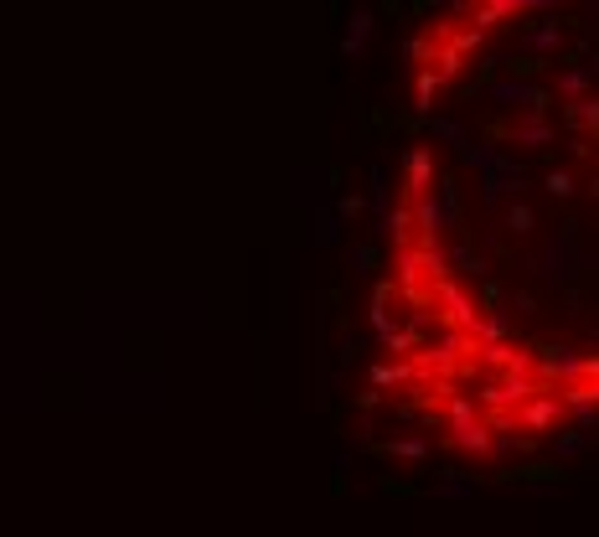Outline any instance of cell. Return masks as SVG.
<instances>
[{"instance_id":"obj_16","label":"cell","mask_w":599,"mask_h":537,"mask_svg":"<svg viewBox=\"0 0 599 537\" xmlns=\"http://www.w3.org/2000/svg\"><path fill=\"white\" fill-rule=\"evenodd\" d=\"M336 238H341V218H336L331 207H320L316 218H310V248H331Z\"/></svg>"},{"instance_id":"obj_32","label":"cell","mask_w":599,"mask_h":537,"mask_svg":"<svg viewBox=\"0 0 599 537\" xmlns=\"http://www.w3.org/2000/svg\"><path fill=\"white\" fill-rule=\"evenodd\" d=\"M481 197H486V212H496V207L506 202V176H486V181H481Z\"/></svg>"},{"instance_id":"obj_36","label":"cell","mask_w":599,"mask_h":537,"mask_svg":"<svg viewBox=\"0 0 599 537\" xmlns=\"http://www.w3.org/2000/svg\"><path fill=\"white\" fill-rule=\"evenodd\" d=\"M357 212H362V197H341L336 202V218H357Z\"/></svg>"},{"instance_id":"obj_20","label":"cell","mask_w":599,"mask_h":537,"mask_svg":"<svg viewBox=\"0 0 599 537\" xmlns=\"http://www.w3.org/2000/svg\"><path fill=\"white\" fill-rule=\"evenodd\" d=\"M372 26H378V21H372V11H357V16H351V26H347V36H341V52H347V57H357V52L367 47Z\"/></svg>"},{"instance_id":"obj_35","label":"cell","mask_w":599,"mask_h":537,"mask_svg":"<svg viewBox=\"0 0 599 537\" xmlns=\"http://www.w3.org/2000/svg\"><path fill=\"white\" fill-rule=\"evenodd\" d=\"M403 57L424 63V57H434V42H424V36H409V42H403Z\"/></svg>"},{"instance_id":"obj_28","label":"cell","mask_w":599,"mask_h":537,"mask_svg":"<svg viewBox=\"0 0 599 537\" xmlns=\"http://www.w3.org/2000/svg\"><path fill=\"white\" fill-rule=\"evenodd\" d=\"M424 125H429V135H434V140H444V145H455V150H465V145H471V140H465V129H460V125H455V119H434V114H429Z\"/></svg>"},{"instance_id":"obj_18","label":"cell","mask_w":599,"mask_h":537,"mask_svg":"<svg viewBox=\"0 0 599 537\" xmlns=\"http://www.w3.org/2000/svg\"><path fill=\"white\" fill-rule=\"evenodd\" d=\"M475 274V279H486L491 268H486V253L481 248H471V243H460V248H450V274Z\"/></svg>"},{"instance_id":"obj_22","label":"cell","mask_w":599,"mask_h":537,"mask_svg":"<svg viewBox=\"0 0 599 537\" xmlns=\"http://www.w3.org/2000/svg\"><path fill=\"white\" fill-rule=\"evenodd\" d=\"M506 331H512V320H506L502 310H491V316H481V320H475L471 341H481V347H486V341H506Z\"/></svg>"},{"instance_id":"obj_19","label":"cell","mask_w":599,"mask_h":537,"mask_svg":"<svg viewBox=\"0 0 599 537\" xmlns=\"http://www.w3.org/2000/svg\"><path fill=\"white\" fill-rule=\"evenodd\" d=\"M589 444H594V434H584V429H568V434H553L548 455H553V460H574V455H584Z\"/></svg>"},{"instance_id":"obj_37","label":"cell","mask_w":599,"mask_h":537,"mask_svg":"<svg viewBox=\"0 0 599 537\" xmlns=\"http://www.w3.org/2000/svg\"><path fill=\"white\" fill-rule=\"evenodd\" d=\"M584 382H599V357H584Z\"/></svg>"},{"instance_id":"obj_12","label":"cell","mask_w":599,"mask_h":537,"mask_svg":"<svg viewBox=\"0 0 599 537\" xmlns=\"http://www.w3.org/2000/svg\"><path fill=\"white\" fill-rule=\"evenodd\" d=\"M419 264H424V279L429 285H444V279H455V274H450V248H444V243H419Z\"/></svg>"},{"instance_id":"obj_29","label":"cell","mask_w":599,"mask_h":537,"mask_svg":"<svg viewBox=\"0 0 599 537\" xmlns=\"http://www.w3.org/2000/svg\"><path fill=\"white\" fill-rule=\"evenodd\" d=\"M440 212H444V228H455V222H460V191H455L450 176L440 181Z\"/></svg>"},{"instance_id":"obj_25","label":"cell","mask_w":599,"mask_h":537,"mask_svg":"<svg viewBox=\"0 0 599 537\" xmlns=\"http://www.w3.org/2000/svg\"><path fill=\"white\" fill-rule=\"evenodd\" d=\"M382 450L398 455V460H424L429 455V440H424V434H403V440H382Z\"/></svg>"},{"instance_id":"obj_30","label":"cell","mask_w":599,"mask_h":537,"mask_svg":"<svg viewBox=\"0 0 599 537\" xmlns=\"http://www.w3.org/2000/svg\"><path fill=\"white\" fill-rule=\"evenodd\" d=\"M434 63H440V73H434L440 83H455L460 73H465V57H460L455 47H440V57H434Z\"/></svg>"},{"instance_id":"obj_14","label":"cell","mask_w":599,"mask_h":537,"mask_svg":"<svg viewBox=\"0 0 599 537\" xmlns=\"http://www.w3.org/2000/svg\"><path fill=\"white\" fill-rule=\"evenodd\" d=\"M512 145H533V150H543V145H553V125L543 119V125H533V119H517V125L502 129Z\"/></svg>"},{"instance_id":"obj_31","label":"cell","mask_w":599,"mask_h":537,"mask_svg":"<svg viewBox=\"0 0 599 537\" xmlns=\"http://www.w3.org/2000/svg\"><path fill=\"white\" fill-rule=\"evenodd\" d=\"M506 228H517V238H522V233H533V228H537L533 207H527V202H506Z\"/></svg>"},{"instance_id":"obj_34","label":"cell","mask_w":599,"mask_h":537,"mask_svg":"<svg viewBox=\"0 0 599 537\" xmlns=\"http://www.w3.org/2000/svg\"><path fill=\"white\" fill-rule=\"evenodd\" d=\"M543 187L563 202V197H574V176H568V171H548V176H543Z\"/></svg>"},{"instance_id":"obj_13","label":"cell","mask_w":599,"mask_h":537,"mask_svg":"<svg viewBox=\"0 0 599 537\" xmlns=\"http://www.w3.org/2000/svg\"><path fill=\"white\" fill-rule=\"evenodd\" d=\"M475 486H481V481H475V475H465V471H440V481H434V496H440V502H471Z\"/></svg>"},{"instance_id":"obj_33","label":"cell","mask_w":599,"mask_h":537,"mask_svg":"<svg viewBox=\"0 0 599 537\" xmlns=\"http://www.w3.org/2000/svg\"><path fill=\"white\" fill-rule=\"evenodd\" d=\"M372 264H378V248H372V243H357V248H351V274H372Z\"/></svg>"},{"instance_id":"obj_5","label":"cell","mask_w":599,"mask_h":537,"mask_svg":"<svg viewBox=\"0 0 599 537\" xmlns=\"http://www.w3.org/2000/svg\"><path fill=\"white\" fill-rule=\"evenodd\" d=\"M537 393H543V388H537L533 378H512V372H506V378H496V382L481 388V403L502 413V409H522V403H533Z\"/></svg>"},{"instance_id":"obj_17","label":"cell","mask_w":599,"mask_h":537,"mask_svg":"<svg viewBox=\"0 0 599 537\" xmlns=\"http://www.w3.org/2000/svg\"><path fill=\"white\" fill-rule=\"evenodd\" d=\"M589 67L584 63H574V67H563V73H558V98H568V104H579L584 94H589Z\"/></svg>"},{"instance_id":"obj_8","label":"cell","mask_w":599,"mask_h":537,"mask_svg":"<svg viewBox=\"0 0 599 537\" xmlns=\"http://www.w3.org/2000/svg\"><path fill=\"white\" fill-rule=\"evenodd\" d=\"M403 181H409V202L434 191V156H429V145H413L403 156Z\"/></svg>"},{"instance_id":"obj_11","label":"cell","mask_w":599,"mask_h":537,"mask_svg":"<svg viewBox=\"0 0 599 537\" xmlns=\"http://www.w3.org/2000/svg\"><path fill=\"white\" fill-rule=\"evenodd\" d=\"M450 444L455 450H465V455H491L496 450V434H491V424H465V429H450Z\"/></svg>"},{"instance_id":"obj_10","label":"cell","mask_w":599,"mask_h":537,"mask_svg":"<svg viewBox=\"0 0 599 537\" xmlns=\"http://www.w3.org/2000/svg\"><path fill=\"white\" fill-rule=\"evenodd\" d=\"M398 295H409L413 305H424V264H419V253H413V243L409 248H398Z\"/></svg>"},{"instance_id":"obj_7","label":"cell","mask_w":599,"mask_h":537,"mask_svg":"<svg viewBox=\"0 0 599 537\" xmlns=\"http://www.w3.org/2000/svg\"><path fill=\"white\" fill-rule=\"evenodd\" d=\"M517 424L533 429V434H548V429L563 424V403H558V393H537L533 403H522L517 409Z\"/></svg>"},{"instance_id":"obj_9","label":"cell","mask_w":599,"mask_h":537,"mask_svg":"<svg viewBox=\"0 0 599 537\" xmlns=\"http://www.w3.org/2000/svg\"><path fill=\"white\" fill-rule=\"evenodd\" d=\"M543 378L548 382H584V357L574 347H543Z\"/></svg>"},{"instance_id":"obj_21","label":"cell","mask_w":599,"mask_h":537,"mask_svg":"<svg viewBox=\"0 0 599 537\" xmlns=\"http://www.w3.org/2000/svg\"><path fill=\"white\" fill-rule=\"evenodd\" d=\"M568 129H599V98H579V104H563Z\"/></svg>"},{"instance_id":"obj_15","label":"cell","mask_w":599,"mask_h":537,"mask_svg":"<svg viewBox=\"0 0 599 537\" xmlns=\"http://www.w3.org/2000/svg\"><path fill=\"white\" fill-rule=\"evenodd\" d=\"M506 16H522V0H486V5L475 11V32L486 36L491 26H502Z\"/></svg>"},{"instance_id":"obj_38","label":"cell","mask_w":599,"mask_h":537,"mask_svg":"<svg viewBox=\"0 0 599 537\" xmlns=\"http://www.w3.org/2000/svg\"><path fill=\"white\" fill-rule=\"evenodd\" d=\"M584 67H589V78H599V57H589V63H584Z\"/></svg>"},{"instance_id":"obj_3","label":"cell","mask_w":599,"mask_h":537,"mask_svg":"<svg viewBox=\"0 0 599 537\" xmlns=\"http://www.w3.org/2000/svg\"><path fill=\"white\" fill-rule=\"evenodd\" d=\"M475 362L481 367H491V372H512V378H533V367H537V357L533 351H517V347H506V341H475Z\"/></svg>"},{"instance_id":"obj_6","label":"cell","mask_w":599,"mask_h":537,"mask_svg":"<svg viewBox=\"0 0 599 537\" xmlns=\"http://www.w3.org/2000/svg\"><path fill=\"white\" fill-rule=\"evenodd\" d=\"M522 57H533V63H543V57H553V52L563 47V21L558 16H537L527 32H522Z\"/></svg>"},{"instance_id":"obj_1","label":"cell","mask_w":599,"mask_h":537,"mask_svg":"<svg viewBox=\"0 0 599 537\" xmlns=\"http://www.w3.org/2000/svg\"><path fill=\"white\" fill-rule=\"evenodd\" d=\"M481 94L496 98V104H517L522 119H533V125H543V114H548V88H537L533 78H496Z\"/></svg>"},{"instance_id":"obj_39","label":"cell","mask_w":599,"mask_h":537,"mask_svg":"<svg viewBox=\"0 0 599 537\" xmlns=\"http://www.w3.org/2000/svg\"><path fill=\"white\" fill-rule=\"evenodd\" d=\"M594 197H599V171H594Z\"/></svg>"},{"instance_id":"obj_27","label":"cell","mask_w":599,"mask_h":537,"mask_svg":"<svg viewBox=\"0 0 599 537\" xmlns=\"http://www.w3.org/2000/svg\"><path fill=\"white\" fill-rule=\"evenodd\" d=\"M434 94H440V78H434V73H419V88H413V98H419V104H413V114H419V119H429V109H434Z\"/></svg>"},{"instance_id":"obj_4","label":"cell","mask_w":599,"mask_h":537,"mask_svg":"<svg viewBox=\"0 0 599 537\" xmlns=\"http://www.w3.org/2000/svg\"><path fill=\"white\" fill-rule=\"evenodd\" d=\"M574 268H579L574 238H558V243H548V248L533 253V274H537V279H548V285H558V279H574Z\"/></svg>"},{"instance_id":"obj_26","label":"cell","mask_w":599,"mask_h":537,"mask_svg":"<svg viewBox=\"0 0 599 537\" xmlns=\"http://www.w3.org/2000/svg\"><path fill=\"white\" fill-rule=\"evenodd\" d=\"M367 202H372L378 222L388 218V171H382V166H372V176H367Z\"/></svg>"},{"instance_id":"obj_23","label":"cell","mask_w":599,"mask_h":537,"mask_svg":"<svg viewBox=\"0 0 599 537\" xmlns=\"http://www.w3.org/2000/svg\"><path fill=\"white\" fill-rule=\"evenodd\" d=\"M444 424H450V429L475 424V398H465V393H450V398H444Z\"/></svg>"},{"instance_id":"obj_2","label":"cell","mask_w":599,"mask_h":537,"mask_svg":"<svg viewBox=\"0 0 599 537\" xmlns=\"http://www.w3.org/2000/svg\"><path fill=\"white\" fill-rule=\"evenodd\" d=\"M434 305L444 310V320H450V331L471 336L475 320H481V310H475V300L465 295V289L455 285V279H444V285H434Z\"/></svg>"},{"instance_id":"obj_24","label":"cell","mask_w":599,"mask_h":537,"mask_svg":"<svg viewBox=\"0 0 599 537\" xmlns=\"http://www.w3.org/2000/svg\"><path fill=\"white\" fill-rule=\"evenodd\" d=\"M409 378V362H372V388H403Z\"/></svg>"}]
</instances>
